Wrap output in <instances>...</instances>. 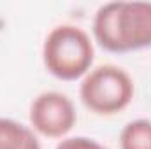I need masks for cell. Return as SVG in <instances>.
Returning <instances> with one entry per match:
<instances>
[{"label": "cell", "mask_w": 151, "mask_h": 149, "mask_svg": "<svg viewBox=\"0 0 151 149\" xmlns=\"http://www.w3.org/2000/svg\"><path fill=\"white\" fill-rule=\"evenodd\" d=\"M93 37L109 53L151 47V2H109L93 18Z\"/></svg>", "instance_id": "cell-1"}, {"label": "cell", "mask_w": 151, "mask_h": 149, "mask_svg": "<svg viewBox=\"0 0 151 149\" xmlns=\"http://www.w3.org/2000/svg\"><path fill=\"white\" fill-rule=\"evenodd\" d=\"M95 49L90 35L76 25L55 27L42 46V62L60 81H76L91 70Z\"/></svg>", "instance_id": "cell-2"}, {"label": "cell", "mask_w": 151, "mask_h": 149, "mask_svg": "<svg viewBox=\"0 0 151 149\" xmlns=\"http://www.w3.org/2000/svg\"><path fill=\"white\" fill-rule=\"evenodd\" d=\"M79 98L86 109L99 116H113L127 109L134 98V81L118 65H99L84 75Z\"/></svg>", "instance_id": "cell-3"}, {"label": "cell", "mask_w": 151, "mask_h": 149, "mask_svg": "<svg viewBox=\"0 0 151 149\" xmlns=\"http://www.w3.org/2000/svg\"><path fill=\"white\" fill-rule=\"evenodd\" d=\"M77 121L74 102L60 91H44L30 105L32 128L49 139H63Z\"/></svg>", "instance_id": "cell-4"}, {"label": "cell", "mask_w": 151, "mask_h": 149, "mask_svg": "<svg viewBox=\"0 0 151 149\" xmlns=\"http://www.w3.org/2000/svg\"><path fill=\"white\" fill-rule=\"evenodd\" d=\"M0 149H40V142L30 126L0 117Z\"/></svg>", "instance_id": "cell-5"}, {"label": "cell", "mask_w": 151, "mask_h": 149, "mask_svg": "<svg viewBox=\"0 0 151 149\" xmlns=\"http://www.w3.org/2000/svg\"><path fill=\"white\" fill-rule=\"evenodd\" d=\"M119 149H151V121L134 119L119 133Z\"/></svg>", "instance_id": "cell-6"}, {"label": "cell", "mask_w": 151, "mask_h": 149, "mask_svg": "<svg viewBox=\"0 0 151 149\" xmlns=\"http://www.w3.org/2000/svg\"><path fill=\"white\" fill-rule=\"evenodd\" d=\"M55 149H107L104 148L100 142L90 137H67L58 142Z\"/></svg>", "instance_id": "cell-7"}]
</instances>
